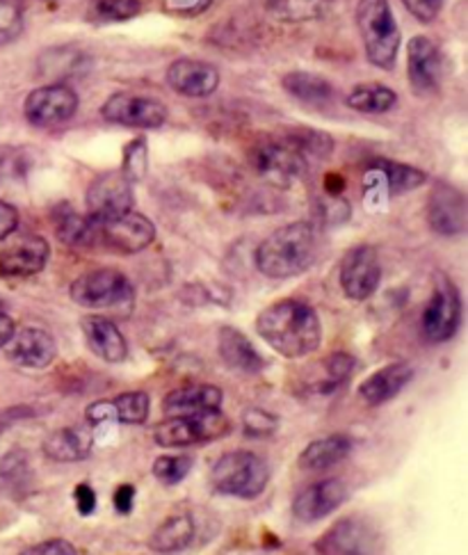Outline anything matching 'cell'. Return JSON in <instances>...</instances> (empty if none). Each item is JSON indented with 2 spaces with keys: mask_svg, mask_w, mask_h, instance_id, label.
Wrapping results in <instances>:
<instances>
[{
  "mask_svg": "<svg viewBox=\"0 0 468 555\" xmlns=\"http://www.w3.org/2000/svg\"><path fill=\"white\" fill-rule=\"evenodd\" d=\"M142 12V0H94L92 16L99 24H119Z\"/></svg>",
  "mask_w": 468,
  "mask_h": 555,
  "instance_id": "cell-35",
  "label": "cell"
},
{
  "mask_svg": "<svg viewBox=\"0 0 468 555\" xmlns=\"http://www.w3.org/2000/svg\"><path fill=\"white\" fill-rule=\"evenodd\" d=\"M276 416H272L265 410H247L245 412V433L251 437H268L276 430Z\"/></svg>",
  "mask_w": 468,
  "mask_h": 555,
  "instance_id": "cell-40",
  "label": "cell"
},
{
  "mask_svg": "<svg viewBox=\"0 0 468 555\" xmlns=\"http://www.w3.org/2000/svg\"><path fill=\"white\" fill-rule=\"evenodd\" d=\"M348 496H350V489L343 480L327 478L321 482H313L295 496L292 515L295 519L307 521V524L321 521L343 505Z\"/></svg>",
  "mask_w": 468,
  "mask_h": 555,
  "instance_id": "cell-15",
  "label": "cell"
},
{
  "mask_svg": "<svg viewBox=\"0 0 468 555\" xmlns=\"http://www.w3.org/2000/svg\"><path fill=\"white\" fill-rule=\"evenodd\" d=\"M334 5V0H265V10L280 21H313L325 16Z\"/></svg>",
  "mask_w": 468,
  "mask_h": 555,
  "instance_id": "cell-31",
  "label": "cell"
},
{
  "mask_svg": "<svg viewBox=\"0 0 468 555\" xmlns=\"http://www.w3.org/2000/svg\"><path fill=\"white\" fill-rule=\"evenodd\" d=\"M94 222V247L115 254H138L156 238V227L142 212L129 210L123 216Z\"/></svg>",
  "mask_w": 468,
  "mask_h": 555,
  "instance_id": "cell-8",
  "label": "cell"
},
{
  "mask_svg": "<svg viewBox=\"0 0 468 555\" xmlns=\"http://www.w3.org/2000/svg\"><path fill=\"white\" fill-rule=\"evenodd\" d=\"M354 366H356V361L348 352H334V354H329L325 359V373L327 375H325L323 382L315 384V391L317 393L334 391L336 387H340V384H343L350 377Z\"/></svg>",
  "mask_w": 468,
  "mask_h": 555,
  "instance_id": "cell-36",
  "label": "cell"
},
{
  "mask_svg": "<svg viewBox=\"0 0 468 555\" xmlns=\"http://www.w3.org/2000/svg\"><path fill=\"white\" fill-rule=\"evenodd\" d=\"M101 115L105 121L129 126V128H160L167 121L165 103L152 96L138 94H113L103 103Z\"/></svg>",
  "mask_w": 468,
  "mask_h": 555,
  "instance_id": "cell-14",
  "label": "cell"
},
{
  "mask_svg": "<svg viewBox=\"0 0 468 555\" xmlns=\"http://www.w3.org/2000/svg\"><path fill=\"white\" fill-rule=\"evenodd\" d=\"M377 169L385 172V179L389 183L391 195H402V192H410L416 190L425 183V177L420 169L412 167V165H402V163H391V160H377L375 165Z\"/></svg>",
  "mask_w": 468,
  "mask_h": 555,
  "instance_id": "cell-32",
  "label": "cell"
},
{
  "mask_svg": "<svg viewBox=\"0 0 468 555\" xmlns=\"http://www.w3.org/2000/svg\"><path fill=\"white\" fill-rule=\"evenodd\" d=\"M284 90L307 105H327L334 99V85L309 72H290L284 80Z\"/></svg>",
  "mask_w": 468,
  "mask_h": 555,
  "instance_id": "cell-28",
  "label": "cell"
},
{
  "mask_svg": "<svg viewBox=\"0 0 468 555\" xmlns=\"http://www.w3.org/2000/svg\"><path fill=\"white\" fill-rule=\"evenodd\" d=\"M21 163H26V160L21 158L18 149L0 146V177H3V175H18Z\"/></svg>",
  "mask_w": 468,
  "mask_h": 555,
  "instance_id": "cell-46",
  "label": "cell"
},
{
  "mask_svg": "<svg viewBox=\"0 0 468 555\" xmlns=\"http://www.w3.org/2000/svg\"><path fill=\"white\" fill-rule=\"evenodd\" d=\"M30 474V457L21 448H14L3 460H0V478L5 482H24Z\"/></svg>",
  "mask_w": 468,
  "mask_h": 555,
  "instance_id": "cell-38",
  "label": "cell"
},
{
  "mask_svg": "<svg viewBox=\"0 0 468 555\" xmlns=\"http://www.w3.org/2000/svg\"><path fill=\"white\" fill-rule=\"evenodd\" d=\"M461 323V300L451 280H441L432 300L422 311V334L430 344L451 340Z\"/></svg>",
  "mask_w": 468,
  "mask_h": 555,
  "instance_id": "cell-13",
  "label": "cell"
},
{
  "mask_svg": "<svg viewBox=\"0 0 468 555\" xmlns=\"http://www.w3.org/2000/svg\"><path fill=\"white\" fill-rule=\"evenodd\" d=\"M14 332H16L14 320L8 313L0 311V348L8 346V340L14 336Z\"/></svg>",
  "mask_w": 468,
  "mask_h": 555,
  "instance_id": "cell-48",
  "label": "cell"
},
{
  "mask_svg": "<svg viewBox=\"0 0 468 555\" xmlns=\"http://www.w3.org/2000/svg\"><path fill=\"white\" fill-rule=\"evenodd\" d=\"M218 352L224 364L245 375L261 373L265 369V359L251 346V340L236 327H220L218 332Z\"/></svg>",
  "mask_w": 468,
  "mask_h": 555,
  "instance_id": "cell-24",
  "label": "cell"
},
{
  "mask_svg": "<svg viewBox=\"0 0 468 555\" xmlns=\"http://www.w3.org/2000/svg\"><path fill=\"white\" fill-rule=\"evenodd\" d=\"M167 82L174 92L190 99H206L220 88V72L210 62L181 57L167 69Z\"/></svg>",
  "mask_w": 468,
  "mask_h": 555,
  "instance_id": "cell-17",
  "label": "cell"
},
{
  "mask_svg": "<svg viewBox=\"0 0 468 555\" xmlns=\"http://www.w3.org/2000/svg\"><path fill=\"white\" fill-rule=\"evenodd\" d=\"M428 222L439 236H459L466 231V199L448 183H437L428 202Z\"/></svg>",
  "mask_w": 468,
  "mask_h": 555,
  "instance_id": "cell-18",
  "label": "cell"
},
{
  "mask_svg": "<svg viewBox=\"0 0 468 555\" xmlns=\"http://www.w3.org/2000/svg\"><path fill=\"white\" fill-rule=\"evenodd\" d=\"M402 3L422 24H432L443 8V0H402Z\"/></svg>",
  "mask_w": 468,
  "mask_h": 555,
  "instance_id": "cell-42",
  "label": "cell"
},
{
  "mask_svg": "<svg viewBox=\"0 0 468 555\" xmlns=\"http://www.w3.org/2000/svg\"><path fill=\"white\" fill-rule=\"evenodd\" d=\"M51 247L41 236H24L0 249V276H32L49 263Z\"/></svg>",
  "mask_w": 468,
  "mask_h": 555,
  "instance_id": "cell-19",
  "label": "cell"
},
{
  "mask_svg": "<svg viewBox=\"0 0 468 555\" xmlns=\"http://www.w3.org/2000/svg\"><path fill=\"white\" fill-rule=\"evenodd\" d=\"M74 501H76V507H78V512H80L82 517L92 515L94 507H96V494H94L92 485L80 482V485L74 489Z\"/></svg>",
  "mask_w": 468,
  "mask_h": 555,
  "instance_id": "cell-43",
  "label": "cell"
},
{
  "mask_svg": "<svg viewBox=\"0 0 468 555\" xmlns=\"http://www.w3.org/2000/svg\"><path fill=\"white\" fill-rule=\"evenodd\" d=\"M317 555H373L377 548L375 528L359 519L346 517L327 528L313 544Z\"/></svg>",
  "mask_w": 468,
  "mask_h": 555,
  "instance_id": "cell-11",
  "label": "cell"
},
{
  "mask_svg": "<svg viewBox=\"0 0 468 555\" xmlns=\"http://www.w3.org/2000/svg\"><path fill=\"white\" fill-rule=\"evenodd\" d=\"M92 433L84 428H57L44 439V453L53 462H80L92 453Z\"/></svg>",
  "mask_w": 468,
  "mask_h": 555,
  "instance_id": "cell-25",
  "label": "cell"
},
{
  "mask_svg": "<svg viewBox=\"0 0 468 555\" xmlns=\"http://www.w3.org/2000/svg\"><path fill=\"white\" fill-rule=\"evenodd\" d=\"M133 503H135V487L129 482L119 485L115 492V509L119 512V515H129V512L133 509Z\"/></svg>",
  "mask_w": 468,
  "mask_h": 555,
  "instance_id": "cell-47",
  "label": "cell"
},
{
  "mask_svg": "<svg viewBox=\"0 0 468 555\" xmlns=\"http://www.w3.org/2000/svg\"><path fill=\"white\" fill-rule=\"evenodd\" d=\"M18 555H78L76 546L67 540H47V542H39L26 551H21Z\"/></svg>",
  "mask_w": 468,
  "mask_h": 555,
  "instance_id": "cell-41",
  "label": "cell"
},
{
  "mask_svg": "<svg viewBox=\"0 0 468 555\" xmlns=\"http://www.w3.org/2000/svg\"><path fill=\"white\" fill-rule=\"evenodd\" d=\"M414 375L416 371L410 361H393V364L375 371L359 384V398L370 404V408H379V404L400 396L402 389L414 379Z\"/></svg>",
  "mask_w": 468,
  "mask_h": 555,
  "instance_id": "cell-21",
  "label": "cell"
},
{
  "mask_svg": "<svg viewBox=\"0 0 468 555\" xmlns=\"http://www.w3.org/2000/svg\"><path fill=\"white\" fill-rule=\"evenodd\" d=\"M110 402L115 408V418L126 425H142L148 418V410H152V400L144 391H126Z\"/></svg>",
  "mask_w": 468,
  "mask_h": 555,
  "instance_id": "cell-33",
  "label": "cell"
},
{
  "mask_svg": "<svg viewBox=\"0 0 468 555\" xmlns=\"http://www.w3.org/2000/svg\"><path fill=\"white\" fill-rule=\"evenodd\" d=\"M78 111V94L69 85H44L26 96L24 113L26 119L37 128H51L67 124Z\"/></svg>",
  "mask_w": 468,
  "mask_h": 555,
  "instance_id": "cell-10",
  "label": "cell"
},
{
  "mask_svg": "<svg viewBox=\"0 0 468 555\" xmlns=\"http://www.w3.org/2000/svg\"><path fill=\"white\" fill-rule=\"evenodd\" d=\"M348 105L356 113L366 115H381L389 113L398 105V94L381 82H366L354 88L348 96Z\"/></svg>",
  "mask_w": 468,
  "mask_h": 555,
  "instance_id": "cell-30",
  "label": "cell"
},
{
  "mask_svg": "<svg viewBox=\"0 0 468 555\" xmlns=\"http://www.w3.org/2000/svg\"><path fill=\"white\" fill-rule=\"evenodd\" d=\"M270 480L268 464L249 451L224 453L212 466L210 482L216 492L233 499H259Z\"/></svg>",
  "mask_w": 468,
  "mask_h": 555,
  "instance_id": "cell-4",
  "label": "cell"
},
{
  "mask_svg": "<svg viewBox=\"0 0 468 555\" xmlns=\"http://www.w3.org/2000/svg\"><path fill=\"white\" fill-rule=\"evenodd\" d=\"M16 227H18V210L12 204L0 199V241L10 238L16 231Z\"/></svg>",
  "mask_w": 468,
  "mask_h": 555,
  "instance_id": "cell-44",
  "label": "cell"
},
{
  "mask_svg": "<svg viewBox=\"0 0 468 555\" xmlns=\"http://www.w3.org/2000/svg\"><path fill=\"white\" fill-rule=\"evenodd\" d=\"M193 466L195 460L190 455H160L154 462V478L165 487H174L187 478Z\"/></svg>",
  "mask_w": 468,
  "mask_h": 555,
  "instance_id": "cell-34",
  "label": "cell"
},
{
  "mask_svg": "<svg viewBox=\"0 0 468 555\" xmlns=\"http://www.w3.org/2000/svg\"><path fill=\"white\" fill-rule=\"evenodd\" d=\"M231 418L222 410L190 416H167L154 428V441L160 448H185L218 441L231 433Z\"/></svg>",
  "mask_w": 468,
  "mask_h": 555,
  "instance_id": "cell-7",
  "label": "cell"
},
{
  "mask_svg": "<svg viewBox=\"0 0 468 555\" xmlns=\"http://www.w3.org/2000/svg\"><path fill=\"white\" fill-rule=\"evenodd\" d=\"M84 418H88V423H92V425L117 421V418H115V408H113L110 400H99V402L90 404L88 414H84Z\"/></svg>",
  "mask_w": 468,
  "mask_h": 555,
  "instance_id": "cell-45",
  "label": "cell"
},
{
  "mask_svg": "<svg viewBox=\"0 0 468 555\" xmlns=\"http://www.w3.org/2000/svg\"><path fill=\"white\" fill-rule=\"evenodd\" d=\"M80 330L88 348L99 359L108 361V364H119V361H123L126 354H129V344H126L121 330L113 323L110 318L88 315L82 318Z\"/></svg>",
  "mask_w": 468,
  "mask_h": 555,
  "instance_id": "cell-22",
  "label": "cell"
},
{
  "mask_svg": "<svg viewBox=\"0 0 468 555\" xmlns=\"http://www.w3.org/2000/svg\"><path fill=\"white\" fill-rule=\"evenodd\" d=\"M133 210V181L121 169L105 172L88 188V216L92 220H110Z\"/></svg>",
  "mask_w": 468,
  "mask_h": 555,
  "instance_id": "cell-12",
  "label": "cell"
},
{
  "mask_svg": "<svg viewBox=\"0 0 468 555\" xmlns=\"http://www.w3.org/2000/svg\"><path fill=\"white\" fill-rule=\"evenodd\" d=\"M338 282L343 293L354 302H364L381 282V266L377 249L370 245L352 247L340 261Z\"/></svg>",
  "mask_w": 468,
  "mask_h": 555,
  "instance_id": "cell-9",
  "label": "cell"
},
{
  "mask_svg": "<svg viewBox=\"0 0 468 555\" xmlns=\"http://www.w3.org/2000/svg\"><path fill=\"white\" fill-rule=\"evenodd\" d=\"M441 53L428 37H414L407 47L410 82L418 94H434L441 82Z\"/></svg>",
  "mask_w": 468,
  "mask_h": 555,
  "instance_id": "cell-20",
  "label": "cell"
},
{
  "mask_svg": "<svg viewBox=\"0 0 468 555\" xmlns=\"http://www.w3.org/2000/svg\"><path fill=\"white\" fill-rule=\"evenodd\" d=\"M350 453L352 439L348 435H329L311 441L304 448L300 455V468H304V472H323V468H332L343 462Z\"/></svg>",
  "mask_w": 468,
  "mask_h": 555,
  "instance_id": "cell-27",
  "label": "cell"
},
{
  "mask_svg": "<svg viewBox=\"0 0 468 555\" xmlns=\"http://www.w3.org/2000/svg\"><path fill=\"white\" fill-rule=\"evenodd\" d=\"M121 172L129 177L133 183L146 175V140H133L123 152Z\"/></svg>",
  "mask_w": 468,
  "mask_h": 555,
  "instance_id": "cell-39",
  "label": "cell"
},
{
  "mask_svg": "<svg viewBox=\"0 0 468 555\" xmlns=\"http://www.w3.org/2000/svg\"><path fill=\"white\" fill-rule=\"evenodd\" d=\"M5 350L10 361H14L16 366L30 371L49 369L57 357V346L53 336L39 327H24L14 332V336L8 340Z\"/></svg>",
  "mask_w": 468,
  "mask_h": 555,
  "instance_id": "cell-16",
  "label": "cell"
},
{
  "mask_svg": "<svg viewBox=\"0 0 468 555\" xmlns=\"http://www.w3.org/2000/svg\"><path fill=\"white\" fill-rule=\"evenodd\" d=\"M222 389L212 384H190V387L174 389L162 400V412L167 416H190L222 408Z\"/></svg>",
  "mask_w": 468,
  "mask_h": 555,
  "instance_id": "cell-23",
  "label": "cell"
},
{
  "mask_svg": "<svg viewBox=\"0 0 468 555\" xmlns=\"http://www.w3.org/2000/svg\"><path fill=\"white\" fill-rule=\"evenodd\" d=\"M309 160L311 158L286 131L270 135L249 149V165L257 169V175L282 188L307 177Z\"/></svg>",
  "mask_w": 468,
  "mask_h": 555,
  "instance_id": "cell-5",
  "label": "cell"
},
{
  "mask_svg": "<svg viewBox=\"0 0 468 555\" xmlns=\"http://www.w3.org/2000/svg\"><path fill=\"white\" fill-rule=\"evenodd\" d=\"M197 535V526L190 515H174L165 519L148 538V548L162 553V555H172L181 553L190 544L195 542Z\"/></svg>",
  "mask_w": 468,
  "mask_h": 555,
  "instance_id": "cell-26",
  "label": "cell"
},
{
  "mask_svg": "<svg viewBox=\"0 0 468 555\" xmlns=\"http://www.w3.org/2000/svg\"><path fill=\"white\" fill-rule=\"evenodd\" d=\"M317 256V233L309 222H292L272 231L257 249V268L270 280H290L307 272Z\"/></svg>",
  "mask_w": 468,
  "mask_h": 555,
  "instance_id": "cell-2",
  "label": "cell"
},
{
  "mask_svg": "<svg viewBox=\"0 0 468 555\" xmlns=\"http://www.w3.org/2000/svg\"><path fill=\"white\" fill-rule=\"evenodd\" d=\"M24 30V14L16 0H0V47L14 41Z\"/></svg>",
  "mask_w": 468,
  "mask_h": 555,
  "instance_id": "cell-37",
  "label": "cell"
},
{
  "mask_svg": "<svg viewBox=\"0 0 468 555\" xmlns=\"http://www.w3.org/2000/svg\"><path fill=\"white\" fill-rule=\"evenodd\" d=\"M55 233L62 243L72 247L92 249L94 247V222L90 216H80L74 208L62 206L55 212Z\"/></svg>",
  "mask_w": 468,
  "mask_h": 555,
  "instance_id": "cell-29",
  "label": "cell"
},
{
  "mask_svg": "<svg viewBox=\"0 0 468 555\" xmlns=\"http://www.w3.org/2000/svg\"><path fill=\"white\" fill-rule=\"evenodd\" d=\"M356 26L364 39L368 62L379 69H391L398 60L400 28L389 0H359Z\"/></svg>",
  "mask_w": 468,
  "mask_h": 555,
  "instance_id": "cell-3",
  "label": "cell"
},
{
  "mask_svg": "<svg viewBox=\"0 0 468 555\" xmlns=\"http://www.w3.org/2000/svg\"><path fill=\"white\" fill-rule=\"evenodd\" d=\"M69 295L78 307L94 311L131 309L135 300V291L129 276L113 268H101L80 274L72 284Z\"/></svg>",
  "mask_w": 468,
  "mask_h": 555,
  "instance_id": "cell-6",
  "label": "cell"
},
{
  "mask_svg": "<svg viewBox=\"0 0 468 555\" xmlns=\"http://www.w3.org/2000/svg\"><path fill=\"white\" fill-rule=\"evenodd\" d=\"M257 332L286 359H302L321 348L323 325L315 309L302 300H280L257 318Z\"/></svg>",
  "mask_w": 468,
  "mask_h": 555,
  "instance_id": "cell-1",
  "label": "cell"
}]
</instances>
